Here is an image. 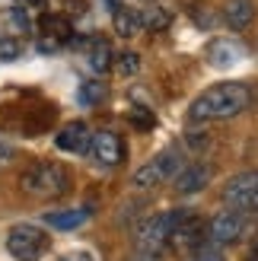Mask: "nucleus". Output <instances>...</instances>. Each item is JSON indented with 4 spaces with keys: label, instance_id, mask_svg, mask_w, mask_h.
I'll return each mask as SVG.
<instances>
[{
    "label": "nucleus",
    "instance_id": "1",
    "mask_svg": "<svg viewBox=\"0 0 258 261\" xmlns=\"http://www.w3.org/2000/svg\"><path fill=\"white\" fill-rule=\"evenodd\" d=\"M249 106H252V89L239 80H226L191 99L188 118L191 121H226V118L242 115Z\"/></svg>",
    "mask_w": 258,
    "mask_h": 261
},
{
    "label": "nucleus",
    "instance_id": "2",
    "mask_svg": "<svg viewBox=\"0 0 258 261\" xmlns=\"http://www.w3.org/2000/svg\"><path fill=\"white\" fill-rule=\"evenodd\" d=\"M182 214H185V207L144 217V220H140V223L134 226V236H131L134 252H153V255H163V249L169 245V236H172L175 223L182 220Z\"/></svg>",
    "mask_w": 258,
    "mask_h": 261
},
{
    "label": "nucleus",
    "instance_id": "3",
    "mask_svg": "<svg viewBox=\"0 0 258 261\" xmlns=\"http://www.w3.org/2000/svg\"><path fill=\"white\" fill-rule=\"evenodd\" d=\"M19 181L35 198H58V194H67L70 188V175L61 163H32L29 169H22Z\"/></svg>",
    "mask_w": 258,
    "mask_h": 261
},
{
    "label": "nucleus",
    "instance_id": "4",
    "mask_svg": "<svg viewBox=\"0 0 258 261\" xmlns=\"http://www.w3.org/2000/svg\"><path fill=\"white\" fill-rule=\"evenodd\" d=\"M48 245H51L48 232L35 223H16L7 232V252L16 261H38L48 252Z\"/></svg>",
    "mask_w": 258,
    "mask_h": 261
},
{
    "label": "nucleus",
    "instance_id": "5",
    "mask_svg": "<svg viewBox=\"0 0 258 261\" xmlns=\"http://www.w3.org/2000/svg\"><path fill=\"white\" fill-rule=\"evenodd\" d=\"M204 245H208V223H204L198 214L185 211L182 220L175 223L172 236H169L172 255H178V258H195L198 252H204Z\"/></svg>",
    "mask_w": 258,
    "mask_h": 261
},
{
    "label": "nucleus",
    "instance_id": "6",
    "mask_svg": "<svg viewBox=\"0 0 258 261\" xmlns=\"http://www.w3.org/2000/svg\"><path fill=\"white\" fill-rule=\"evenodd\" d=\"M178 169H182V156H178V150H163L157 153L150 163H144L137 169V172L131 175V185L137 191H150V188H160L166 185L169 178L178 175Z\"/></svg>",
    "mask_w": 258,
    "mask_h": 261
},
{
    "label": "nucleus",
    "instance_id": "7",
    "mask_svg": "<svg viewBox=\"0 0 258 261\" xmlns=\"http://www.w3.org/2000/svg\"><path fill=\"white\" fill-rule=\"evenodd\" d=\"M223 204L242 214H258V169L233 175L223 185Z\"/></svg>",
    "mask_w": 258,
    "mask_h": 261
},
{
    "label": "nucleus",
    "instance_id": "8",
    "mask_svg": "<svg viewBox=\"0 0 258 261\" xmlns=\"http://www.w3.org/2000/svg\"><path fill=\"white\" fill-rule=\"evenodd\" d=\"M249 232V214L242 211H223L208 220V242L214 245H236Z\"/></svg>",
    "mask_w": 258,
    "mask_h": 261
},
{
    "label": "nucleus",
    "instance_id": "9",
    "mask_svg": "<svg viewBox=\"0 0 258 261\" xmlns=\"http://www.w3.org/2000/svg\"><path fill=\"white\" fill-rule=\"evenodd\" d=\"M89 156H93L99 166L115 169V166L124 163V143L115 130H96L93 140H89Z\"/></svg>",
    "mask_w": 258,
    "mask_h": 261
},
{
    "label": "nucleus",
    "instance_id": "10",
    "mask_svg": "<svg viewBox=\"0 0 258 261\" xmlns=\"http://www.w3.org/2000/svg\"><path fill=\"white\" fill-rule=\"evenodd\" d=\"M89 140H93V130H89L86 121H67L55 134L58 150L64 153H89Z\"/></svg>",
    "mask_w": 258,
    "mask_h": 261
},
{
    "label": "nucleus",
    "instance_id": "11",
    "mask_svg": "<svg viewBox=\"0 0 258 261\" xmlns=\"http://www.w3.org/2000/svg\"><path fill=\"white\" fill-rule=\"evenodd\" d=\"M211 178H214V169L208 163H191L185 169H178V175H175V191L178 194H198L211 185Z\"/></svg>",
    "mask_w": 258,
    "mask_h": 261
},
{
    "label": "nucleus",
    "instance_id": "12",
    "mask_svg": "<svg viewBox=\"0 0 258 261\" xmlns=\"http://www.w3.org/2000/svg\"><path fill=\"white\" fill-rule=\"evenodd\" d=\"M223 19L229 29H249L255 22V0H223Z\"/></svg>",
    "mask_w": 258,
    "mask_h": 261
},
{
    "label": "nucleus",
    "instance_id": "13",
    "mask_svg": "<svg viewBox=\"0 0 258 261\" xmlns=\"http://www.w3.org/2000/svg\"><path fill=\"white\" fill-rule=\"evenodd\" d=\"M86 220H89V211H86V207H67V211H48V214H45V223H48L51 229H61V232L80 229Z\"/></svg>",
    "mask_w": 258,
    "mask_h": 261
},
{
    "label": "nucleus",
    "instance_id": "14",
    "mask_svg": "<svg viewBox=\"0 0 258 261\" xmlns=\"http://www.w3.org/2000/svg\"><path fill=\"white\" fill-rule=\"evenodd\" d=\"M208 58H211L214 67H233L242 58V48L236 42H226V38H214L208 45Z\"/></svg>",
    "mask_w": 258,
    "mask_h": 261
},
{
    "label": "nucleus",
    "instance_id": "15",
    "mask_svg": "<svg viewBox=\"0 0 258 261\" xmlns=\"http://www.w3.org/2000/svg\"><path fill=\"white\" fill-rule=\"evenodd\" d=\"M115 32L121 38H131L137 32H144V25H140V10H134V7H118L115 10Z\"/></svg>",
    "mask_w": 258,
    "mask_h": 261
},
{
    "label": "nucleus",
    "instance_id": "16",
    "mask_svg": "<svg viewBox=\"0 0 258 261\" xmlns=\"http://www.w3.org/2000/svg\"><path fill=\"white\" fill-rule=\"evenodd\" d=\"M86 61H89V67H93V73H106L112 67V48H109L106 38H93Z\"/></svg>",
    "mask_w": 258,
    "mask_h": 261
},
{
    "label": "nucleus",
    "instance_id": "17",
    "mask_svg": "<svg viewBox=\"0 0 258 261\" xmlns=\"http://www.w3.org/2000/svg\"><path fill=\"white\" fill-rule=\"evenodd\" d=\"M169 22H172V13L163 10V7H144L140 10V25H144V32H163Z\"/></svg>",
    "mask_w": 258,
    "mask_h": 261
},
{
    "label": "nucleus",
    "instance_id": "18",
    "mask_svg": "<svg viewBox=\"0 0 258 261\" xmlns=\"http://www.w3.org/2000/svg\"><path fill=\"white\" fill-rule=\"evenodd\" d=\"M102 96H106V86H102V83H93V80H89V83L80 86V102H83V106H99Z\"/></svg>",
    "mask_w": 258,
    "mask_h": 261
},
{
    "label": "nucleus",
    "instance_id": "19",
    "mask_svg": "<svg viewBox=\"0 0 258 261\" xmlns=\"http://www.w3.org/2000/svg\"><path fill=\"white\" fill-rule=\"evenodd\" d=\"M115 67H118V73L131 76V73H137V70H140V58L134 55V51H124V55H118V61H115Z\"/></svg>",
    "mask_w": 258,
    "mask_h": 261
},
{
    "label": "nucleus",
    "instance_id": "20",
    "mask_svg": "<svg viewBox=\"0 0 258 261\" xmlns=\"http://www.w3.org/2000/svg\"><path fill=\"white\" fill-rule=\"evenodd\" d=\"M22 55V45L16 38H0V61H16Z\"/></svg>",
    "mask_w": 258,
    "mask_h": 261
},
{
    "label": "nucleus",
    "instance_id": "21",
    "mask_svg": "<svg viewBox=\"0 0 258 261\" xmlns=\"http://www.w3.org/2000/svg\"><path fill=\"white\" fill-rule=\"evenodd\" d=\"M131 124H137V127H153V115L147 109H134L131 112Z\"/></svg>",
    "mask_w": 258,
    "mask_h": 261
},
{
    "label": "nucleus",
    "instance_id": "22",
    "mask_svg": "<svg viewBox=\"0 0 258 261\" xmlns=\"http://www.w3.org/2000/svg\"><path fill=\"white\" fill-rule=\"evenodd\" d=\"M61 261H96V258L89 255V252H83V249H80V252H67V255H64Z\"/></svg>",
    "mask_w": 258,
    "mask_h": 261
},
{
    "label": "nucleus",
    "instance_id": "23",
    "mask_svg": "<svg viewBox=\"0 0 258 261\" xmlns=\"http://www.w3.org/2000/svg\"><path fill=\"white\" fill-rule=\"evenodd\" d=\"M191 261H226V258H223L220 252H198Z\"/></svg>",
    "mask_w": 258,
    "mask_h": 261
},
{
    "label": "nucleus",
    "instance_id": "24",
    "mask_svg": "<svg viewBox=\"0 0 258 261\" xmlns=\"http://www.w3.org/2000/svg\"><path fill=\"white\" fill-rule=\"evenodd\" d=\"M127 261H163V255H153V252H134Z\"/></svg>",
    "mask_w": 258,
    "mask_h": 261
},
{
    "label": "nucleus",
    "instance_id": "25",
    "mask_svg": "<svg viewBox=\"0 0 258 261\" xmlns=\"http://www.w3.org/2000/svg\"><path fill=\"white\" fill-rule=\"evenodd\" d=\"M10 156H13V147H10L4 137H0V160H10Z\"/></svg>",
    "mask_w": 258,
    "mask_h": 261
},
{
    "label": "nucleus",
    "instance_id": "26",
    "mask_svg": "<svg viewBox=\"0 0 258 261\" xmlns=\"http://www.w3.org/2000/svg\"><path fill=\"white\" fill-rule=\"evenodd\" d=\"M249 261H258V242L252 245V252H249Z\"/></svg>",
    "mask_w": 258,
    "mask_h": 261
}]
</instances>
